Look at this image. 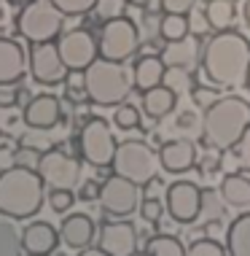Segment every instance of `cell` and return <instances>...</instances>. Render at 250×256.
Segmentation results:
<instances>
[{
  "mask_svg": "<svg viewBox=\"0 0 250 256\" xmlns=\"http://www.w3.org/2000/svg\"><path fill=\"white\" fill-rule=\"evenodd\" d=\"M110 168H113L116 176L129 178L137 186H148L156 178L162 162H159V154L145 140H124L116 148V156H113Z\"/></svg>",
  "mask_w": 250,
  "mask_h": 256,
  "instance_id": "cell-6",
  "label": "cell"
},
{
  "mask_svg": "<svg viewBox=\"0 0 250 256\" xmlns=\"http://www.w3.org/2000/svg\"><path fill=\"white\" fill-rule=\"evenodd\" d=\"M97 246L110 256L137 254V230L132 221H105L97 232Z\"/></svg>",
  "mask_w": 250,
  "mask_h": 256,
  "instance_id": "cell-14",
  "label": "cell"
},
{
  "mask_svg": "<svg viewBox=\"0 0 250 256\" xmlns=\"http://www.w3.org/2000/svg\"><path fill=\"white\" fill-rule=\"evenodd\" d=\"M164 73H167V65L162 54H143L132 68V84H135L137 92H148V89L162 84Z\"/></svg>",
  "mask_w": 250,
  "mask_h": 256,
  "instance_id": "cell-21",
  "label": "cell"
},
{
  "mask_svg": "<svg viewBox=\"0 0 250 256\" xmlns=\"http://www.w3.org/2000/svg\"><path fill=\"white\" fill-rule=\"evenodd\" d=\"M62 238H59V230L51 226L48 221H32L22 230V246H24V254H43V256H51L54 251L59 248Z\"/></svg>",
  "mask_w": 250,
  "mask_h": 256,
  "instance_id": "cell-19",
  "label": "cell"
},
{
  "mask_svg": "<svg viewBox=\"0 0 250 256\" xmlns=\"http://www.w3.org/2000/svg\"><path fill=\"white\" fill-rule=\"evenodd\" d=\"M229 256H250V210H242L226 230Z\"/></svg>",
  "mask_w": 250,
  "mask_h": 256,
  "instance_id": "cell-24",
  "label": "cell"
},
{
  "mask_svg": "<svg viewBox=\"0 0 250 256\" xmlns=\"http://www.w3.org/2000/svg\"><path fill=\"white\" fill-rule=\"evenodd\" d=\"M65 100L70 106H83L89 102V92H86V78H83V70H70L65 78Z\"/></svg>",
  "mask_w": 250,
  "mask_h": 256,
  "instance_id": "cell-29",
  "label": "cell"
},
{
  "mask_svg": "<svg viewBox=\"0 0 250 256\" xmlns=\"http://www.w3.org/2000/svg\"><path fill=\"white\" fill-rule=\"evenodd\" d=\"M65 19L51 0H30L16 14V32L27 44H48L65 32Z\"/></svg>",
  "mask_w": 250,
  "mask_h": 256,
  "instance_id": "cell-5",
  "label": "cell"
},
{
  "mask_svg": "<svg viewBox=\"0 0 250 256\" xmlns=\"http://www.w3.org/2000/svg\"><path fill=\"white\" fill-rule=\"evenodd\" d=\"M164 202L159 197L154 194H148V197H143V202H140V218L145 221V224H159L164 216Z\"/></svg>",
  "mask_w": 250,
  "mask_h": 256,
  "instance_id": "cell-34",
  "label": "cell"
},
{
  "mask_svg": "<svg viewBox=\"0 0 250 256\" xmlns=\"http://www.w3.org/2000/svg\"><path fill=\"white\" fill-rule=\"evenodd\" d=\"M167 213L175 224H194L202 216V189L194 181H175L167 186Z\"/></svg>",
  "mask_w": 250,
  "mask_h": 256,
  "instance_id": "cell-13",
  "label": "cell"
},
{
  "mask_svg": "<svg viewBox=\"0 0 250 256\" xmlns=\"http://www.w3.org/2000/svg\"><path fill=\"white\" fill-rule=\"evenodd\" d=\"M38 172L48 189H78L81 186V159L62 148H48L40 154Z\"/></svg>",
  "mask_w": 250,
  "mask_h": 256,
  "instance_id": "cell-9",
  "label": "cell"
},
{
  "mask_svg": "<svg viewBox=\"0 0 250 256\" xmlns=\"http://www.w3.org/2000/svg\"><path fill=\"white\" fill-rule=\"evenodd\" d=\"M24 256H43V254H24Z\"/></svg>",
  "mask_w": 250,
  "mask_h": 256,
  "instance_id": "cell-53",
  "label": "cell"
},
{
  "mask_svg": "<svg viewBox=\"0 0 250 256\" xmlns=\"http://www.w3.org/2000/svg\"><path fill=\"white\" fill-rule=\"evenodd\" d=\"M221 197L229 208H240V210H250V178L248 172H226L221 181Z\"/></svg>",
  "mask_w": 250,
  "mask_h": 256,
  "instance_id": "cell-22",
  "label": "cell"
},
{
  "mask_svg": "<svg viewBox=\"0 0 250 256\" xmlns=\"http://www.w3.org/2000/svg\"><path fill=\"white\" fill-rule=\"evenodd\" d=\"M197 0H159V8L164 14H191Z\"/></svg>",
  "mask_w": 250,
  "mask_h": 256,
  "instance_id": "cell-42",
  "label": "cell"
},
{
  "mask_svg": "<svg viewBox=\"0 0 250 256\" xmlns=\"http://www.w3.org/2000/svg\"><path fill=\"white\" fill-rule=\"evenodd\" d=\"M159 162L162 170L170 176H183L197 168V143L191 138H175V140H167L159 148Z\"/></svg>",
  "mask_w": 250,
  "mask_h": 256,
  "instance_id": "cell-16",
  "label": "cell"
},
{
  "mask_svg": "<svg viewBox=\"0 0 250 256\" xmlns=\"http://www.w3.org/2000/svg\"><path fill=\"white\" fill-rule=\"evenodd\" d=\"M221 192L215 189H202V216L207 218H221L224 216V205H221Z\"/></svg>",
  "mask_w": 250,
  "mask_h": 256,
  "instance_id": "cell-36",
  "label": "cell"
},
{
  "mask_svg": "<svg viewBox=\"0 0 250 256\" xmlns=\"http://www.w3.org/2000/svg\"><path fill=\"white\" fill-rule=\"evenodd\" d=\"M78 256H110V254L102 251L100 246H89V248H83V251H78Z\"/></svg>",
  "mask_w": 250,
  "mask_h": 256,
  "instance_id": "cell-48",
  "label": "cell"
},
{
  "mask_svg": "<svg viewBox=\"0 0 250 256\" xmlns=\"http://www.w3.org/2000/svg\"><path fill=\"white\" fill-rule=\"evenodd\" d=\"M57 49L62 62L67 65V70H86L92 62L100 57V44L89 30L83 27H75V30H67L57 38Z\"/></svg>",
  "mask_w": 250,
  "mask_h": 256,
  "instance_id": "cell-12",
  "label": "cell"
},
{
  "mask_svg": "<svg viewBox=\"0 0 250 256\" xmlns=\"http://www.w3.org/2000/svg\"><path fill=\"white\" fill-rule=\"evenodd\" d=\"M48 208H51L54 213H67L70 208L78 202V194H75L73 189H48Z\"/></svg>",
  "mask_w": 250,
  "mask_h": 256,
  "instance_id": "cell-33",
  "label": "cell"
},
{
  "mask_svg": "<svg viewBox=\"0 0 250 256\" xmlns=\"http://www.w3.org/2000/svg\"><path fill=\"white\" fill-rule=\"evenodd\" d=\"M250 127V102L240 94H224L202 110V143L213 151H232Z\"/></svg>",
  "mask_w": 250,
  "mask_h": 256,
  "instance_id": "cell-2",
  "label": "cell"
},
{
  "mask_svg": "<svg viewBox=\"0 0 250 256\" xmlns=\"http://www.w3.org/2000/svg\"><path fill=\"white\" fill-rule=\"evenodd\" d=\"M132 256H145V254H132Z\"/></svg>",
  "mask_w": 250,
  "mask_h": 256,
  "instance_id": "cell-54",
  "label": "cell"
},
{
  "mask_svg": "<svg viewBox=\"0 0 250 256\" xmlns=\"http://www.w3.org/2000/svg\"><path fill=\"white\" fill-rule=\"evenodd\" d=\"M245 89L250 92V70H248V81H245Z\"/></svg>",
  "mask_w": 250,
  "mask_h": 256,
  "instance_id": "cell-52",
  "label": "cell"
},
{
  "mask_svg": "<svg viewBox=\"0 0 250 256\" xmlns=\"http://www.w3.org/2000/svg\"><path fill=\"white\" fill-rule=\"evenodd\" d=\"M0 256H24L22 230L16 226V218H8L0 213Z\"/></svg>",
  "mask_w": 250,
  "mask_h": 256,
  "instance_id": "cell-26",
  "label": "cell"
},
{
  "mask_svg": "<svg viewBox=\"0 0 250 256\" xmlns=\"http://www.w3.org/2000/svg\"><path fill=\"white\" fill-rule=\"evenodd\" d=\"M65 16H83L92 8H97V0H51Z\"/></svg>",
  "mask_w": 250,
  "mask_h": 256,
  "instance_id": "cell-35",
  "label": "cell"
},
{
  "mask_svg": "<svg viewBox=\"0 0 250 256\" xmlns=\"http://www.w3.org/2000/svg\"><path fill=\"white\" fill-rule=\"evenodd\" d=\"M22 92L24 89H16V84H0V108H13Z\"/></svg>",
  "mask_w": 250,
  "mask_h": 256,
  "instance_id": "cell-43",
  "label": "cell"
},
{
  "mask_svg": "<svg viewBox=\"0 0 250 256\" xmlns=\"http://www.w3.org/2000/svg\"><path fill=\"white\" fill-rule=\"evenodd\" d=\"M62 102L59 98H54V94H35V98L27 100V106L22 110V122L27 124L30 130H38V132H48V130H54L57 124L62 122Z\"/></svg>",
  "mask_w": 250,
  "mask_h": 256,
  "instance_id": "cell-15",
  "label": "cell"
},
{
  "mask_svg": "<svg viewBox=\"0 0 250 256\" xmlns=\"http://www.w3.org/2000/svg\"><path fill=\"white\" fill-rule=\"evenodd\" d=\"M205 14H207V22H210L213 30L224 32V30H232L234 19H237V6L232 0H207Z\"/></svg>",
  "mask_w": 250,
  "mask_h": 256,
  "instance_id": "cell-25",
  "label": "cell"
},
{
  "mask_svg": "<svg viewBox=\"0 0 250 256\" xmlns=\"http://www.w3.org/2000/svg\"><path fill=\"white\" fill-rule=\"evenodd\" d=\"M242 16H245V22L250 27V0H242Z\"/></svg>",
  "mask_w": 250,
  "mask_h": 256,
  "instance_id": "cell-49",
  "label": "cell"
},
{
  "mask_svg": "<svg viewBox=\"0 0 250 256\" xmlns=\"http://www.w3.org/2000/svg\"><path fill=\"white\" fill-rule=\"evenodd\" d=\"M78 154L86 164L92 168H110L116 156V135L110 130V124L102 116H92L83 122V127L78 130Z\"/></svg>",
  "mask_w": 250,
  "mask_h": 256,
  "instance_id": "cell-7",
  "label": "cell"
},
{
  "mask_svg": "<svg viewBox=\"0 0 250 256\" xmlns=\"http://www.w3.org/2000/svg\"><path fill=\"white\" fill-rule=\"evenodd\" d=\"M97 14L102 22L113 16H124V0H97Z\"/></svg>",
  "mask_w": 250,
  "mask_h": 256,
  "instance_id": "cell-40",
  "label": "cell"
},
{
  "mask_svg": "<svg viewBox=\"0 0 250 256\" xmlns=\"http://www.w3.org/2000/svg\"><path fill=\"white\" fill-rule=\"evenodd\" d=\"M191 100L205 110V108H210L213 102L218 100V94H215L213 89H207V86H194V89H191Z\"/></svg>",
  "mask_w": 250,
  "mask_h": 256,
  "instance_id": "cell-44",
  "label": "cell"
},
{
  "mask_svg": "<svg viewBox=\"0 0 250 256\" xmlns=\"http://www.w3.org/2000/svg\"><path fill=\"white\" fill-rule=\"evenodd\" d=\"M100 192H102V184L97 181V178H86V181H81L75 194H78L81 202H97V200H100Z\"/></svg>",
  "mask_w": 250,
  "mask_h": 256,
  "instance_id": "cell-39",
  "label": "cell"
},
{
  "mask_svg": "<svg viewBox=\"0 0 250 256\" xmlns=\"http://www.w3.org/2000/svg\"><path fill=\"white\" fill-rule=\"evenodd\" d=\"M175 102H178V94L170 86L159 84L154 89H148V92H143V114L154 122H162L172 114Z\"/></svg>",
  "mask_w": 250,
  "mask_h": 256,
  "instance_id": "cell-23",
  "label": "cell"
},
{
  "mask_svg": "<svg viewBox=\"0 0 250 256\" xmlns=\"http://www.w3.org/2000/svg\"><path fill=\"white\" fill-rule=\"evenodd\" d=\"M189 24H191V36H197V38H202V36H207V32L213 30L210 22H207V14H205V8H202V11H197V8H194V11L189 14Z\"/></svg>",
  "mask_w": 250,
  "mask_h": 256,
  "instance_id": "cell-41",
  "label": "cell"
},
{
  "mask_svg": "<svg viewBox=\"0 0 250 256\" xmlns=\"http://www.w3.org/2000/svg\"><path fill=\"white\" fill-rule=\"evenodd\" d=\"M162 60L167 68H180V70H194L197 62H202L199 57V38L197 36H186L180 40H170L162 49Z\"/></svg>",
  "mask_w": 250,
  "mask_h": 256,
  "instance_id": "cell-20",
  "label": "cell"
},
{
  "mask_svg": "<svg viewBox=\"0 0 250 256\" xmlns=\"http://www.w3.org/2000/svg\"><path fill=\"white\" fill-rule=\"evenodd\" d=\"M46 200V184L38 170L32 168H13L0 172V213L8 218L24 221L38 216Z\"/></svg>",
  "mask_w": 250,
  "mask_h": 256,
  "instance_id": "cell-3",
  "label": "cell"
},
{
  "mask_svg": "<svg viewBox=\"0 0 250 256\" xmlns=\"http://www.w3.org/2000/svg\"><path fill=\"white\" fill-rule=\"evenodd\" d=\"M27 70H30L32 81L40 86H59L67 78V65L59 57L57 40H48V44H30L27 52Z\"/></svg>",
  "mask_w": 250,
  "mask_h": 256,
  "instance_id": "cell-11",
  "label": "cell"
},
{
  "mask_svg": "<svg viewBox=\"0 0 250 256\" xmlns=\"http://www.w3.org/2000/svg\"><path fill=\"white\" fill-rule=\"evenodd\" d=\"M135 8H151V0H129Z\"/></svg>",
  "mask_w": 250,
  "mask_h": 256,
  "instance_id": "cell-50",
  "label": "cell"
},
{
  "mask_svg": "<svg viewBox=\"0 0 250 256\" xmlns=\"http://www.w3.org/2000/svg\"><path fill=\"white\" fill-rule=\"evenodd\" d=\"M97 44H100V57L113 62H127L140 46V27L129 16H113L108 22H102Z\"/></svg>",
  "mask_w": 250,
  "mask_h": 256,
  "instance_id": "cell-8",
  "label": "cell"
},
{
  "mask_svg": "<svg viewBox=\"0 0 250 256\" xmlns=\"http://www.w3.org/2000/svg\"><path fill=\"white\" fill-rule=\"evenodd\" d=\"M159 36H162V40H167V44L191 36L189 14H164L162 22H159Z\"/></svg>",
  "mask_w": 250,
  "mask_h": 256,
  "instance_id": "cell-28",
  "label": "cell"
},
{
  "mask_svg": "<svg viewBox=\"0 0 250 256\" xmlns=\"http://www.w3.org/2000/svg\"><path fill=\"white\" fill-rule=\"evenodd\" d=\"M16 164V146H11L8 140H0V172Z\"/></svg>",
  "mask_w": 250,
  "mask_h": 256,
  "instance_id": "cell-45",
  "label": "cell"
},
{
  "mask_svg": "<svg viewBox=\"0 0 250 256\" xmlns=\"http://www.w3.org/2000/svg\"><path fill=\"white\" fill-rule=\"evenodd\" d=\"M221 164H224V159H221V151L199 156V170H202V172H215V170H221Z\"/></svg>",
  "mask_w": 250,
  "mask_h": 256,
  "instance_id": "cell-47",
  "label": "cell"
},
{
  "mask_svg": "<svg viewBox=\"0 0 250 256\" xmlns=\"http://www.w3.org/2000/svg\"><path fill=\"white\" fill-rule=\"evenodd\" d=\"M232 151H234V159H237L240 168L245 170V172H250V127L245 130V135L240 138V143Z\"/></svg>",
  "mask_w": 250,
  "mask_h": 256,
  "instance_id": "cell-38",
  "label": "cell"
},
{
  "mask_svg": "<svg viewBox=\"0 0 250 256\" xmlns=\"http://www.w3.org/2000/svg\"><path fill=\"white\" fill-rule=\"evenodd\" d=\"M40 154H43V151H38V148L27 146V143H19V146H16V164H22V168H32V170H38Z\"/></svg>",
  "mask_w": 250,
  "mask_h": 256,
  "instance_id": "cell-37",
  "label": "cell"
},
{
  "mask_svg": "<svg viewBox=\"0 0 250 256\" xmlns=\"http://www.w3.org/2000/svg\"><path fill=\"white\" fill-rule=\"evenodd\" d=\"M59 238L62 246L70 248V251H83L94 243L97 238V224L92 221V216L86 213H67L59 224Z\"/></svg>",
  "mask_w": 250,
  "mask_h": 256,
  "instance_id": "cell-17",
  "label": "cell"
},
{
  "mask_svg": "<svg viewBox=\"0 0 250 256\" xmlns=\"http://www.w3.org/2000/svg\"><path fill=\"white\" fill-rule=\"evenodd\" d=\"M8 3H13V6H27L30 0H8Z\"/></svg>",
  "mask_w": 250,
  "mask_h": 256,
  "instance_id": "cell-51",
  "label": "cell"
},
{
  "mask_svg": "<svg viewBox=\"0 0 250 256\" xmlns=\"http://www.w3.org/2000/svg\"><path fill=\"white\" fill-rule=\"evenodd\" d=\"M86 78L89 102L100 108H116L129 98L132 92V73L124 68V62H113L105 57H97L92 65L83 70Z\"/></svg>",
  "mask_w": 250,
  "mask_h": 256,
  "instance_id": "cell-4",
  "label": "cell"
},
{
  "mask_svg": "<svg viewBox=\"0 0 250 256\" xmlns=\"http://www.w3.org/2000/svg\"><path fill=\"white\" fill-rule=\"evenodd\" d=\"M100 208L105 216H113V218H127L132 216L135 210H140V186L129 178H121V176H108L102 181V192H100Z\"/></svg>",
  "mask_w": 250,
  "mask_h": 256,
  "instance_id": "cell-10",
  "label": "cell"
},
{
  "mask_svg": "<svg viewBox=\"0 0 250 256\" xmlns=\"http://www.w3.org/2000/svg\"><path fill=\"white\" fill-rule=\"evenodd\" d=\"M27 73V52L16 38L0 36V84H19Z\"/></svg>",
  "mask_w": 250,
  "mask_h": 256,
  "instance_id": "cell-18",
  "label": "cell"
},
{
  "mask_svg": "<svg viewBox=\"0 0 250 256\" xmlns=\"http://www.w3.org/2000/svg\"><path fill=\"white\" fill-rule=\"evenodd\" d=\"M175 127L183 130V132H194V130H199V116L194 110H183V114H178Z\"/></svg>",
  "mask_w": 250,
  "mask_h": 256,
  "instance_id": "cell-46",
  "label": "cell"
},
{
  "mask_svg": "<svg viewBox=\"0 0 250 256\" xmlns=\"http://www.w3.org/2000/svg\"><path fill=\"white\" fill-rule=\"evenodd\" d=\"M162 84H164V86H170L175 94H183V92H191V89H194V78H191V70H180V68H167Z\"/></svg>",
  "mask_w": 250,
  "mask_h": 256,
  "instance_id": "cell-32",
  "label": "cell"
},
{
  "mask_svg": "<svg viewBox=\"0 0 250 256\" xmlns=\"http://www.w3.org/2000/svg\"><path fill=\"white\" fill-rule=\"evenodd\" d=\"M113 124L124 132H129V130H137L140 127V108L132 106V102H121V106H116L113 110Z\"/></svg>",
  "mask_w": 250,
  "mask_h": 256,
  "instance_id": "cell-30",
  "label": "cell"
},
{
  "mask_svg": "<svg viewBox=\"0 0 250 256\" xmlns=\"http://www.w3.org/2000/svg\"><path fill=\"white\" fill-rule=\"evenodd\" d=\"M143 254L145 256H189L186 246L178 238H172V234H154V238H148Z\"/></svg>",
  "mask_w": 250,
  "mask_h": 256,
  "instance_id": "cell-27",
  "label": "cell"
},
{
  "mask_svg": "<svg viewBox=\"0 0 250 256\" xmlns=\"http://www.w3.org/2000/svg\"><path fill=\"white\" fill-rule=\"evenodd\" d=\"M250 70V40L237 30H224L202 49V73L215 86L240 89Z\"/></svg>",
  "mask_w": 250,
  "mask_h": 256,
  "instance_id": "cell-1",
  "label": "cell"
},
{
  "mask_svg": "<svg viewBox=\"0 0 250 256\" xmlns=\"http://www.w3.org/2000/svg\"><path fill=\"white\" fill-rule=\"evenodd\" d=\"M186 251H189V256H229L226 246L218 238H210V234L207 238H197Z\"/></svg>",
  "mask_w": 250,
  "mask_h": 256,
  "instance_id": "cell-31",
  "label": "cell"
}]
</instances>
